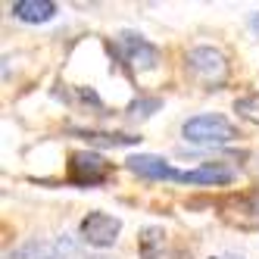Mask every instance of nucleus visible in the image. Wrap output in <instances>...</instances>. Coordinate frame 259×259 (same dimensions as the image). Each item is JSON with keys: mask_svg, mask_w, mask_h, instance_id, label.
<instances>
[{"mask_svg": "<svg viewBox=\"0 0 259 259\" xmlns=\"http://www.w3.org/2000/svg\"><path fill=\"white\" fill-rule=\"evenodd\" d=\"M181 135L191 144H231L240 138L237 125L228 122L225 116H219V113H203V116L188 119L181 125Z\"/></svg>", "mask_w": 259, "mask_h": 259, "instance_id": "nucleus-1", "label": "nucleus"}, {"mask_svg": "<svg viewBox=\"0 0 259 259\" xmlns=\"http://www.w3.org/2000/svg\"><path fill=\"white\" fill-rule=\"evenodd\" d=\"M184 63H188L191 75L197 81H203L206 88L222 84L228 75V60H225V53L215 50V47H194V50H188V60Z\"/></svg>", "mask_w": 259, "mask_h": 259, "instance_id": "nucleus-2", "label": "nucleus"}, {"mask_svg": "<svg viewBox=\"0 0 259 259\" xmlns=\"http://www.w3.org/2000/svg\"><path fill=\"white\" fill-rule=\"evenodd\" d=\"M109 162L94 153V150H75L69 156V181L78 184V188H94V184H103L109 178Z\"/></svg>", "mask_w": 259, "mask_h": 259, "instance_id": "nucleus-3", "label": "nucleus"}, {"mask_svg": "<svg viewBox=\"0 0 259 259\" xmlns=\"http://www.w3.org/2000/svg\"><path fill=\"white\" fill-rule=\"evenodd\" d=\"M119 50H122L125 63L132 69H138V72H150V69L159 66V47L150 44L138 31H122L119 34Z\"/></svg>", "mask_w": 259, "mask_h": 259, "instance_id": "nucleus-4", "label": "nucleus"}, {"mask_svg": "<svg viewBox=\"0 0 259 259\" xmlns=\"http://www.w3.org/2000/svg\"><path fill=\"white\" fill-rule=\"evenodd\" d=\"M119 231H122V219L109 215V212H88L78 225L81 240L91 247H113Z\"/></svg>", "mask_w": 259, "mask_h": 259, "instance_id": "nucleus-5", "label": "nucleus"}, {"mask_svg": "<svg viewBox=\"0 0 259 259\" xmlns=\"http://www.w3.org/2000/svg\"><path fill=\"white\" fill-rule=\"evenodd\" d=\"M128 169H132L135 175L147 178V181H178L181 169H175V165L169 159L162 156H153V153H138L128 159Z\"/></svg>", "mask_w": 259, "mask_h": 259, "instance_id": "nucleus-6", "label": "nucleus"}, {"mask_svg": "<svg viewBox=\"0 0 259 259\" xmlns=\"http://www.w3.org/2000/svg\"><path fill=\"white\" fill-rule=\"evenodd\" d=\"M231 181H234V169H228L222 162H203L197 169H181V175H178V184H206V188L231 184Z\"/></svg>", "mask_w": 259, "mask_h": 259, "instance_id": "nucleus-7", "label": "nucleus"}, {"mask_svg": "<svg viewBox=\"0 0 259 259\" xmlns=\"http://www.w3.org/2000/svg\"><path fill=\"white\" fill-rule=\"evenodd\" d=\"M10 13L22 22L38 25V22H50L57 16V4H50V0H16V4H10Z\"/></svg>", "mask_w": 259, "mask_h": 259, "instance_id": "nucleus-8", "label": "nucleus"}, {"mask_svg": "<svg viewBox=\"0 0 259 259\" xmlns=\"http://www.w3.org/2000/svg\"><path fill=\"white\" fill-rule=\"evenodd\" d=\"M60 244H47V240H31V244L19 247V250H13L7 253L4 259H57L60 256Z\"/></svg>", "mask_w": 259, "mask_h": 259, "instance_id": "nucleus-9", "label": "nucleus"}, {"mask_svg": "<svg viewBox=\"0 0 259 259\" xmlns=\"http://www.w3.org/2000/svg\"><path fill=\"white\" fill-rule=\"evenodd\" d=\"M75 135L84 138L88 144H100V147H132L138 144L141 138H132V135H109V132H78L75 128Z\"/></svg>", "mask_w": 259, "mask_h": 259, "instance_id": "nucleus-10", "label": "nucleus"}, {"mask_svg": "<svg viewBox=\"0 0 259 259\" xmlns=\"http://www.w3.org/2000/svg\"><path fill=\"white\" fill-rule=\"evenodd\" d=\"M159 106H162L159 97H138L132 106H128V116L132 119H147V116H153Z\"/></svg>", "mask_w": 259, "mask_h": 259, "instance_id": "nucleus-11", "label": "nucleus"}, {"mask_svg": "<svg viewBox=\"0 0 259 259\" xmlns=\"http://www.w3.org/2000/svg\"><path fill=\"white\" fill-rule=\"evenodd\" d=\"M234 109L240 116H244L247 122H256L259 125V94H247V97H240L237 103H234Z\"/></svg>", "mask_w": 259, "mask_h": 259, "instance_id": "nucleus-12", "label": "nucleus"}, {"mask_svg": "<svg viewBox=\"0 0 259 259\" xmlns=\"http://www.w3.org/2000/svg\"><path fill=\"white\" fill-rule=\"evenodd\" d=\"M162 237H165V234H162L159 228H147V231H144V237H141V240H144V259H153V256H156V247H162Z\"/></svg>", "mask_w": 259, "mask_h": 259, "instance_id": "nucleus-13", "label": "nucleus"}, {"mask_svg": "<svg viewBox=\"0 0 259 259\" xmlns=\"http://www.w3.org/2000/svg\"><path fill=\"white\" fill-rule=\"evenodd\" d=\"M250 25H253V31L259 34V13H253V19H250Z\"/></svg>", "mask_w": 259, "mask_h": 259, "instance_id": "nucleus-14", "label": "nucleus"}, {"mask_svg": "<svg viewBox=\"0 0 259 259\" xmlns=\"http://www.w3.org/2000/svg\"><path fill=\"white\" fill-rule=\"evenodd\" d=\"M225 259H240V256H225Z\"/></svg>", "mask_w": 259, "mask_h": 259, "instance_id": "nucleus-15", "label": "nucleus"}]
</instances>
